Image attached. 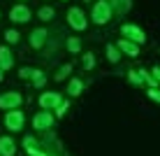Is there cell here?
<instances>
[{
  "label": "cell",
  "mask_w": 160,
  "mask_h": 156,
  "mask_svg": "<svg viewBox=\"0 0 160 156\" xmlns=\"http://www.w3.org/2000/svg\"><path fill=\"white\" fill-rule=\"evenodd\" d=\"M109 19H112V7H109V3L107 0L95 3V7H93V21H95V24H107Z\"/></svg>",
  "instance_id": "obj_1"
},
{
  "label": "cell",
  "mask_w": 160,
  "mask_h": 156,
  "mask_svg": "<svg viewBox=\"0 0 160 156\" xmlns=\"http://www.w3.org/2000/svg\"><path fill=\"white\" fill-rule=\"evenodd\" d=\"M68 24L72 26L74 30H84L86 26H88V19H86V14L81 12L79 7H72V9L68 12Z\"/></svg>",
  "instance_id": "obj_2"
},
{
  "label": "cell",
  "mask_w": 160,
  "mask_h": 156,
  "mask_svg": "<svg viewBox=\"0 0 160 156\" xmlns=\"http://www.w3.org/2000/svg\"><path fill=\"white\" fill-rule=\"evenodd\" d=\"M121 33L125 35V40H130V42H142L144 44V30L139 28V26H135V24H123L121 26Z\"/></svg>",
  "instance_id": "obj_3"
},
{
  "label": "cell",
  "mask_w": 160,
  "mask_h": 156,
  "mask_svg": "<svg viewBox=\"0 0 160 156\" xmlns=\"http://www.w3.org/2000/svg\"><path fill=\"white\" fill-rule=\"evenodd\" d=\"M19 105H21V93L7 91V93L0 96V107H2V110H16Z\"/></svg>",
  "instance_id": "obj_4"
},
{
  "label": "cell",
  "mask_w": 160,
  "mask_h": 156,
  "mask_svg": "<svg viewBox=\"0 0 160 156\" xmlns=\"http://www.w3.org/2000/svg\"><path fill=\"white\" fill-rule=\"evenodd\" d=\"M5 126L12 128V131H21V128H23V112H19V110L7 112V116H5Z\"/></svg>",
  "instance_id": "obj_5"
},
{
  "label": "cell",
  "mask_w": 160,
  "mask_h": 156,
  "mask_svg": "<svg viewBox=\"0 0 160 156\" xmlns=\"http://www.w3.org/2000/svg\"><path fill=\"white\" fill-rule=\"evenodd\" d=\"M9 19L16 21V24H23V21L30 19V9L26 5H16V7H12V12H9Z\"/></svg>",
  "instance_id": "obj_6"
},
{
  "label": "cell",
  "mask_w": 160,
  "mask_h": 156,
  "mask_svg": "<svg viewBox=\"0 0 160 156\" xmlns=\"http://www.w3.org/2000/svg\"><path fill=\"white\" fill-rule=\"evenodd\" d=\"M53 124V116L47 112V110H44V112H37L35 114V119H32V126L35 128H40V131H44V128H49Z\"/></svg>",
  "instance_id": "obj_7"
},
{
  "label": "cell",
  "mask_w": 160,
  "mask_h": 156,
  "mask_svg": "<svg viewBox=\"0 0 160 156\" xmlns=\"http://www.w3.org/2000/svg\"><path fill=\"white\" fill-rule=\"evenodd\" d=\"M116 49H118V51H123V54H128V56H132V58L139 54V47H137V42H130V40H125V37L116 44Z\"/></svg>",
  "instance_id": "obj_8"
},
{
  "label": "cell",
  "mask_w": 160,
  "mask_h": 156,
  "mask_svg": "<svg viewBox=\"0 0 160 156\" xmlns=\"http://www.w3.org/2000/svg\"><path fill=\"white\" fill-rule=\"evenodd\" d=\"M60 100H63V98H60V93H42V96H40V105L44 110H47V107L51 110V107H56Z\"/></svg>",
  "instance_id": "obj_9"
},
{
  "label": "cell",
  "mask_w": 160,
  "mask_h": 156,
  "mask_svg": "<svg viewBox=\"0 0 160 156\" xmlns=\"http://www.w3.org/2000/svg\"><path fill=\"white\" fill-rule=\"evenodd\" d=\"M47 35H49V33L44 30V28L32 30V35H30V47H32V49H40L42 44H44V40H47Z\"/></svg>",
  "instance_id": "obj_10"
},
{
  "label": "cell",
  "mask_w": 160,
  "mask_h": 156,
  "mask_svg": "<svg viewBox=\"0 0 160 156\" xmlns=\"http://www.w3.org/2000/svg\"><path fill=\"white\" fill-rule=\"evenodd\" d=\"M14 147L16 144L12 137H0V156H14V152H16Z\"/></svg>",
  "instance_id": "obj_11"
},
{
  "label": "cell",
  "mask_w": 160,
  "mask_h": 156,
  "mask_svg": "<svg viewBox=\"0 0 160 156\" xmlns=\"http://www.w3.org/2000/svg\"><path fill=\"white\" fill-rule=\"evenodd\" d=\"M14 65V58L7 47H0V70H9Z\"/></svg>",
  "instance_id": "obj_12"
},
{
  "label": "cell",
  "mask_w": 160,
  "mask_h": 156,
  "mask_svg": "<svg viewBox=\"0 0 160 156\" xmlns=\"http://www.w3.org/2000/svg\"><path fill=\"white\" fill-rule=\"evenodd\" d=\"M109 7L116 9V12H128L130 9V0H107Z\"/></svg>",
  "instance_id": "obj_13"
},
{
  "label": "cell",
  "mask_w": 160,
  "mask_h": 156,
  "mask_svg": "<svg viewBox=\"0 0 160 156\" xmlns=\"http://www.w3.org/2000/svg\"><path fill=\"white\" fill-rule=\"evenodd\" d=\"M81 89H84L81 79H72V82H70V86H68V93H70V96H79Z\"/></svg>",
  "instance_id": "obj_14"
},
{
  "label": "cell",
  "mask_w": 160,
  "mask_h": 156,
  "mask_svg": "<svg viewBox=\"0 0 160 156\" xmlns=\"http://www.w3.org/2000/svg\"><path fill=\"white\" fill-rule=\"evenodd\" d=\"M107 58L112 61V63H116V61L121 58V54H118V49L114 47V44H107Z\"/></svg>",
  "instance_id": "obj_15"
},
{
  "label": "cell",
  "mask_w": 160,
  "mask_h": 156,
  "mask_svg": "<svg viewBox=\"0 0 160 156\" xmlns=\"http://www.w3.org/2000/svg\"><path fill=\"white\" fill-rule=\"evenodd\" d=\"M68 49H70L72 54H77V51H79V49H81V42H79V37H70V40H68Z\"/></svg>",
  "instance_id": "obj_16"
},
{
  "label": "cell",
  "mask_w": 160,
  "mask_h": 156,
  "mask_svg": "<svg viewBox=\"0 0 160 156\" xmlns=\"http://www.w3.org/2000/svg\"><path fill=\"white\" fill-rule=\"evenodd\" d=\"M51 16H53V9H51V7H42V9H40V19H42V21H49Z\"/></svg>",
  "instance_id": "obj_17"
},
{
  "label": "cell",
  "mask_w": 160,
  "mask_h": 156,
  "mask_svg": "<svg viewBox=\"0 0 160 156\" xmlns=\"http://www.w3.org/2000/svg\"><path fill=\"white\" fill-rule=\"evenodd\" d=\"M56 107H58V112H56V114H58V116H63V114L70 110V103H68V100H60V103L56 105Z\"/></svg>",
  "instance_id": "obj_18"
},
{
  "label": "cell",
  "mask_w": 160,
  "mask_h": 156,
  "mask_svg": "<svg viewBox=\"0 0 160 156\" xmlns=\"http://www.w3.org/2000/svg\"><path fill=\"white\" fill-rule=\"evenodd\" d=\"M30 77H35V86H42V84H44V75H42L40 70H32Z\"/></svg>",
  "instance_id": "obj_19"
},
{
  "label": "cell",
  "mask_w": 160,
  "mask_h": 156,
  "mask_svg": "<svg viewBox=\"0 0 160 156\" xmlns=\"http://www.w3.org/2000/svg\"><path fill=\"white\" fill-rule=\"evenodd\" d=\"M5 40H7V42H19V33H16V30H7V33H5Z\"/></svg>",
  "instance_id": "obj_20"
},
{
  "label": "cell",
  "mask_w": 160,
  "mask_h": 156,
  "mask_svg": "<svg viewBox=\"0 0 160 156\" xmlns=\"http://www.w3.org/2000/svg\"><path fill=\"white\" fill-rule=\"evenodd\" d=\"M68 72H72V65H63V68L58 70L56 79H58V82H60V79H65V75H68Z\"/></svg>",
  "instance_id": "obj_21"
},
{
  "label": "cell",
  "mask_w": 160,
  "mask_h": 156,
  "mask_svg": "<svg viewBox=\"0 0 160 156\" xmlns=\"http://www.w3.org/2000/svg\"><path fill=\"white\" fill-rule=\"evenodd\" d=\"M93 65H95V58H93V54H86V56H84V68L91 70Z\"/></svg>",
  "instance_id": "obj_22"
},
{
  "label": "cell",
  "mask_w": 160,
  "mask_h": 156,
  "mask_svg": "<svg viewBox=\"0 0 160 156\" xmlns=\"http://www.w3.org/2000/svg\"><path fill=\"white\" fill-rule=\"evenodd\" d=\"M148 96H151V100H160V93H158V89H156V86L148 89Z\"/></svg>",
  "instance_id": "obj_23"
},
{
  "label": "cell",
  "mask_w": 160,
  "mask_h": 156,
  "mask_svg": "<svg viewBox=\"0 0 160 156\" xmlns=\"http://www.w3.org/2000/svg\"><path fill=\"white\" fill-rule=\"evenodd\" d=\"M30 72H32L30 68H23V70H21V72H19V75H21V77H30Z\"/></svg>",
  "instance_id": "obj_24"
},
{
  "label": "cell",
  "mask_w": 160,
  "mask_h": 156,
  "mask_svg": "<svg viewBox=\"0 0 160 156\" xmlns=\"http://www.w3.org/2000/svg\"><path fill=\"white\" fill-rule=\"evenodd\" d=\"M0 82H2V70H0Z\"/></svg>",
  "instance_id": "obj_25"
}]
</instances>
